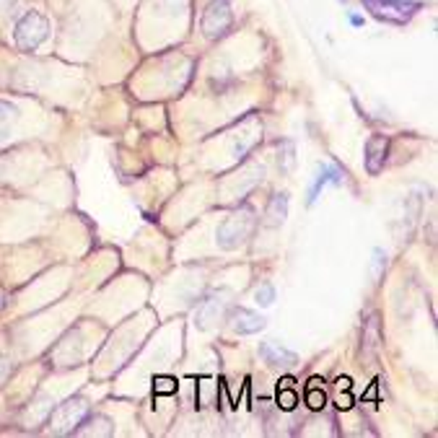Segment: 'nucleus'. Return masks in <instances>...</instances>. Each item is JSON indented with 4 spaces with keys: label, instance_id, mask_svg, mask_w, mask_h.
<instances>
[{
    "label": "nucleus",
    "instance_id": "nucleus-1",
    "mask_svg": "<svg viewBox=\"0 0 438 438\" xmlns=\"http://www.w3.org/2000/svg\"><path fill=\"white\" fill-rule=\"evenodd\" d=\"M47 36H50V19L39 11H26L16 21L14 42L21 52H36L47 42Z\"/></svg>",
    "mask_w": 438,
    "mask_h": 438
},
{
    "label": "nucleus",
    "instance_id": "nucleus-2",
    "mask_svg": "<svg viewBox=\"0 0 438 438\" xmlns=\"http://www.w3.org/2000/svg\"><path fill=\"white\" fill-rule=\"evenodd\" d=\"M363 8L374 16L376 21L392 24V26H405L412 21V16L423 8L420 0H360Z\"/></svg>",
    "mask_w": 438,
    "mask_h": 438
},
{
    "label": "nucleus",
    "instance_id": "nucleus-3",
    "mask_svg": "<svg viewBox=\"0 0 438 438\" xmlns=\"http://www.w3.org/2000/svg\"><path fill=\"white\" fill-rule=\"evenodd\" d=\"M254 226H257V218H254V213L249 208H241L239 213H231L229 218H223V223L218 226V244H221V249H239L251 236Z\"/></svg>",
    "mask_w": 438,
    "mask_h": 438
},
{
    "label": "nucleus",
    "instance_id": "nucleus-4",
    "mask_svg": "<svg viewBox=\"0 0 438 438\" xmlns=\"http://www.w3.org/2000/svg\"><path fill=\"white\" fill-rule=\"evenodd\" d=\"M234 26V11H231L229 0H210L200 16V31L205 39L216 42L229 34Z\"/></svg>",
    "mask_w": 438,
    "mask_h": 438
},
{
    "label": "nucleus",
    "instance_id": "nucleus-5",
    "mask_svg": "<svg viewBox=\"0 0 438 438\" xmlns=\"http://www.w3.org/2000/svg\"><path fill=\"white\" fill-rule=\"evenodd\" d=\"M88 415V402L83 397H73L68 402L60 405L50 417V431L52 433H68L73 431V425H80L83 417Z\"/></svg>",
    "mask_w": 438,
    "mask_h": 438
},
{
    "label": "nucleus",
    "instance_id": "nucleus-6",
    "mask_svg": "<svg viewBox=\"0 0 438 438\" xmlns=\"http://www.w3.org/2000/svg\"><path fill=\"white\" fill-rule=\"evenodd\" d=\"M363 161H366V172L371 177L384 172V164H387V153H389V137L387 135H371L366 140V148H363Z\"/></svg>",
    "mask_w": 438,
    "mask_h": 438
},
{
    "label": "nucleus",
    "instance_id": "nucleus-7",
    "mask_svg": "<svg viewBox=\"0 0 438 438\" xmlns=\"http://www.w3.org/2000/svg\"><path fill=\"white\" fill-rule=\"evenodd\" d=\"M265 319L257 314V311H249L244 306H234L231 309V316H229V327L231 332H236V335H257V332L265 330Z\"/></svg>",
    "mask_w": 438,
    "mask_h": 438
},
{
    "label": "nucleus",
    "instance_id": "nucleus-8",
    "mask_svg": "<svg viewBox=\"0 0 438 438\" xmlns=\"http://www.w3.org/2000/svg\"><path fill=\"white\" fill-rule=\"evenodd\" d=\"M343 177L345 174L340 172L335 164H322L319 169H316V177L314 182L309 184V192H306V205H314L316 200H319V194H322V189L327 187V184H335V187H340L343 184Z\"/></svg>",
    "mask_w": 438,
    "mask_h": 438
},
{
    "label": "nucleus",
    "instance_id": "nucleus-9",
    "mask_svg": "<svg viewBox=\"0 0 438 438\" xmlns=\"http://www.w3.org/2000/svg\"><path fill=\"white\" fill-rule=\"evenodd\" d=\"M259 358L278 368H293L298 363V355L293 350H286L278 343H259Z\"/></svg>",
    "mask_w": 438,
    "mask_h": 438
},
{
    "label": "nucleus",
    "instance_id": "nucleus-10",
    "mask_svg": "<svg viewBox=\"0 0 438 438\" xmlns=\"http://www.w3.org/2000/svg\"><path fill=\"white\" fill-rule=\"evenodd\" d=\"M288 218V194L286 192H278L270 197V202H267V210H265V226H270V229H278V226H283Z\"/></svg>",
    "mask_w": 438,
    "mask_h": 438
},
{
    "label": "nucleus",
    "instance_id": "nucleus-11",
    "mask_svg": "<svg viewBox=\"0 0 438 438\" xmlns=\"http://www.w3.org/2000/svg\"><path fill=\"white\" fill-rule=\"evenodd\" d=\"M16 117H19V109L11 101H0V140H6L11 135V130L16 125Z\"/></svg>",
    "mask_w": 438,
    "mask_h": 438
},
{
    "label": "nucleus",
    "instance_id": "nucleus-12",
    "mask_svg": "<svg viewBox=\"0 0 438 438\" xmlns=\"http://www.w3.org/2000/svg\"><path fill=\"white\" fill-rule=\"evenodd\" d=\"M288 384H291V379H286L283 381V387H278V405H281L283 410H293L296 405H298V395H296Z\"/></svg>",
    "mask_w": 438,
    "mask_h": 438
},
{
    "label": "nucleus",
    "instance_id": "nucleus-13",
    "mask_svg": "<svg viewBox=\"0 0 438 438\" xmlns=\"http://www.w3.org/2000/svg\"><path fill=\"white\" fill-rule=\"evenodd\" d=\"M221 311H223L221 298H210V301H205V306H202V311H200V327H205L208 322H213Z\"/></svg>",
    "mask_w": 438,
    "mask_h": 438
},
{
    "label": "nucleus",
    "instance_id": "nucleus-14",
    "mask_svg": "<svg viewBox=\"0 0 438 438\" xmlns=\"http://www.w3.org/2000/svg\"><path fill=\"white\" fill-rule=\"evenodd\" d=\"M316 381L319 379H311V387H309V392H306V405H309L311 410H322L324 402H327V397H324L322 389L316 387Z\"/></svg>",
    "mask_w": 438,
    "mask_h": 438
},
{
    "label": "nucleus",
    "instance_id": "nucleus-15",
    "mask_svg": "<svg viewBox=\"0 0 438 438\" xmlns=\"http://www.w3.org/2000/svg\"><path fill=\"white\" fill-rule=\"evenodd\" d=\"M254 298H257L259 306H273V303H275V286L265 283V286H262V288H257V293H254Z\"/></svg>",
    "mask_w": 438,
    "mask_h": 438
},
{
    "label": "nucleus",
    "instance_id": "nucleus-16",
    "mask_svg": "<svg viewBox=\"0 0 438 438\" xmlns=\"http://www.w3.org/2000/svg\"><path fill=\"white\" fill-rule=\"evenodd\" d=\"M384 267H387V254L381 249H374V281H379V275Z\"/></svg>",
    "mask_w": 438,
    "mask_h": 438
},
{
    "label": "nucleus",
    "instance_id": "nucleus-17",
    "mask_svg": "<svg viewBox=\"0 0 438 438\" xmlns=\"http://www.w3.org/2000/svg\"><path fill=\"white\" fill-rule=\"evenodd\" d=\"M11 371H14V363H11V360H8L6 355H0V389H3V384L8 381Z\"/></svg>",
    "mask_w": 438,
    "mask_h": 438
},
{
    "label": "nucleus",
    "instance_id": "nucleus-18",
    "mask_svg": "<svg viewBox=\"0 0 438 438\" xmlns=\"http://www.w3.org/2000/svg\"><path fill=\"white\" fill-rule=\"evenodd\" d=\"M348 19H350V24H353V26H363V16H358V14H350V16H348Z\"/></svg>",
    "mask_w": 438,
    "mask_h": 438
},
{
    "label": "nucleus",
    "instance_id": "nucleus-19",
    "mask_svg": "<svg viewBox=\"0 0 438 438\" xmlns=\"http://www.w3.org/2000/svg\"><path fill=\"white\" fill-rule=\"evenodd\" d=\"M6 309V291H3V288H0V311Z\"/></svg>",
    "mask_w": 438,
    "mask_h": 438
}]
</instances>
